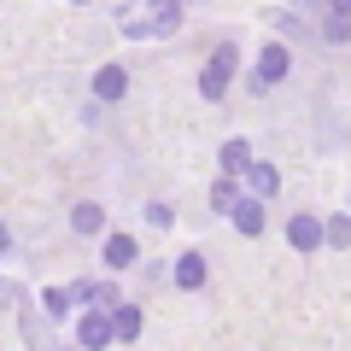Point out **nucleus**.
I'll list each match as a JSON object with an SVG mask.
<instances>
[{"label":"nucleus","instance_id":"obj_1","mask_svg":"<svg viewBox=\"0 0 351 351\" xmlns=\"http://www.w3.org/2000/svg\"><path fill=\"white\" fill-rule=\"evenodd\" d=\"M176 24H182V6H176V0H147V6H135V12H123L129 36H170Z\"/></svg>","mask_w":351,"mask_h":351},{"label":"nucleus","instance_id":"obj_2","mask_svg":"<svg viewBox=\"0 0 351 351\" xmlns=\"http://www.w3.org/2000/svg\"><path fill=\"white\" fill-rule=\"evenodd\" d=\"M234 64H240V53L223 41V47L211 53V64L199 71V94H205V100H223V94H228V82H234Z\"/></svg>","mask_w":351,"mask_h":351},{"label":"nucleus","instance_id":"obj_3","mask_svg":"<svg viewBox=\"0 0 351 351\" xmlns=\"http://www.w3.org/2000/svg\"><path fill=\"white\" fill-rule=\"evenodd\" d=\"M287 71H293V53H287V47H281V41H276V47H263L258 71H252V88H276V82H281V76H287Z\"/></svg>","mask_w":351,"mask_h":351},{"label":"nucleus","instance_id":"obj_4","mask_svg":"<svg viewBox=\"0 0 351 351\" xmlns=\"http://www.w3.org/2000/svg\"><path fill=\"white\" fill-rule=\"evenodd\" d=\"M240 176H246L252 199H269V193L281 188V170H276V164H246V170H240Z\"/></svg>","mask_w":351,"mask_h":351},{"label":"nucleus","instance_id":"obj_5","mask_svg":"<svg viewBox=\"0 0 351 351\" xmlns=\"http://www.w3.org/2000/svg\"><path fill=\"white\" fill-rule=\"evenodd\" d=\"M76 339H82L88 351H100V346H112V322H106L100 311H88L82 322H76Z\"/></svg>","mask_w":351,"mask_h":351},{"label":"nucleus","instance_id":"obj_6","mask_svg":"<svg viewBox=\"0 0 351 351\" xmlns=\"http://www.w3.org/2000/svg\"><path fill=\"white\" fill-rule=\"evenodd\" d=\"M287 240H293V252H316V246H322V223H316V217H293Z\"/></svg>","mask_w":351,"mask_h":351},{"label":"nucleus","instance_id":"obj_7","mask_svg":"<svg viewBox=\"0 0 351 351\" xmlns=\"http://www.w3.org/2000/svg\"><path fill=\"white\" fill-rule=\"evenodd\" d=\"M112 339H141V304H112Z\"/></svg>","mask_w":351,"mask_h":351},{"label":"nucleus","instance_id":"obj_8","mask_svg":"<svg viewBox=\"0 0 351 351\" xmlns=\"http://www.w3.org/2000/svg\"><path fill=\"white\" fill-rule=\"evenodd\" d=\"M123 88H129L123 64H106V71H94V100H123Z\"/></svg>","mask_w":351,"mask_h":351},{"label":"nucleus","instance_id":"obj_9","mask_svg":"<svg viewBox=\"0 0 351 351\" xmlns=\"http://www.w3.org/2000/svg\"><path fill=\"white\" fill-rule=\"evenodd\" d=\"M228 217H234V228H240V234H258V228H263V205H258V199H246V193H240V199L228 205Z\"/></svg>","mask_w":351,"mask_h":351},{"label":"nucleus","instance_id":"obj_10","mask_svg":"<svg viewBox=\"0 0 351 351\" xmlns=\"http://www.w3.org/2000/svg\"><path fill=\"white\" fill-rule=\"evenodd\" d=\"M176 287H205V258L199 252H182L176 258Z\"/></svg>","mask_w":351,"mask_h":351},{"label":"nucleus","instance_id":"obj_11","mask_svg":"<svg viewBox=\"0 0 351 351\" xmlns=\"http://www.w3.org/2000/svg\"><path fill=\"white\" fill-rule=\"evenodd\" d=\"M71 228H76V234H100V228H106V211H100L94 199H82V205L71 211Z\"/></svg>","mask_w":351,"mask_h":351},{"label":"nucleus","instance_id":"obj_12","mask_svg":"<svg viewBox=\"0 0 351 351\" xmlns=\"http://www.w3.org/2000/svg\"><path fill=\"white\" fill-rule=\"evenodd\" d=\"M135 240H129V234H112V240H106V263H112V269H129V263H135Z\"/></svg>","mask_w":351,"mask_h":351},{"label":"nucleus","instance_id":"obj_13","mask_svg":"<svg viewBox=\"0 0 351 351\" xmlns=\"http://www.w3.org/2000/svg\"><path fill=\"white\" fill-rule=\"evenodd\" d=\"M246 164H252V147H246V141H228V147H223V170H228V176H240Z\"/></svg>","mask_w":351,"mask_h":351},{"label":"nucleus","instance_id":"obj_14","mask_svg":"<svg viewBox=\"0 0 351 351\" xmlns=\"http://www.w3.org/2000/svg\"><path fill=\"white\" fill-rule=\"evenodd\" d=\"M234 199H240V182H234V176H223V182L211 188V205H217V211H228Z\"/></svg>","mask_w":351,"mask_h":351},{"label":"nucleus","instance_id":"obj_15","mask_svg":"<svg viewBox=\"0 0 351 351\" xmlns=\"http://www.w3.org/2000/svg\"><path fill=\"white\" fill-rule=\"evenodd\" d=\"M322 240H328V246H351V217H334V223H322Z\"/></svg>","mask_w":351,"mask_h":351},{"label":"nucleus","instance_id":"obj_16","mask_svg":"<svg viewBox=\"0 0 351 351\" xmlns=\"http://www.w3.org/2000/svg\"><path fill=\"white\" fill-rule=\"evenodd\" d=\"M41 311H47V316H64V311H71V293H41Z\"/></svg>","mask_w":351,"mask_h":351},{"label":"nucleus","instance_id":"obj_17","mask_svg":"<svg viewBox=\"0 0 351 351\" xmlns=\"http://www.w3.org/2000/svg\"><path fill=\"white\" fill-rule=\"evenodd\" d=\"M12 304H18V287H12V281H0V311H12Z\"/></svg>","mask_w":351,"mask_h":351},{"label":"nucleus","instance_id":"obj_18","mask_svg":"<svg viewBox=\"0 0 351 351\" xmlns=\"http://www.w3.org/2000/svg\"><path fill=\"white\" fill-rule=\"evenodd\" d=\"M328 12H346L351 18V0H328Z\"/></svg>","mask_w":351,"mask_h":351},{"label":"nucleus","instance_id":"obj_19","mask_svg":"<svg viewBox=\"0 0 351 351\" xmlns=\"http://www.w3.org/2000/svg\"><path fill=\"white\" fill-rule=\"evenodd\" d=\"M299 6H304V0H299Z\"/></svg>","mask_w":351,"mask_h":351}]
</instances>
